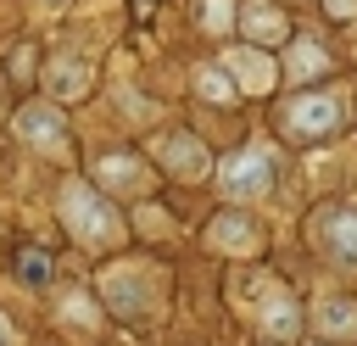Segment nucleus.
Segmentation results:
<instances>
[{"label":"nucleus","mask_w":357,"mask_h":346,"mask_svg":"<svg viewBox=\"0 0 357 346\" xmlns=\"http://www.w3.org/2000/svg\"><path fill=\"white\" fill-rule=\"evenodd\" d=\"M17 134H22L28 145H39V151H61L67 123H61V112H56V106L33 100V106H22V112H17Z\"/></svg>","instance_id":"7"},{"label":"nucleus","mask_w":357,"mask_h":346,"mask_svg":"<svg viewBox=\"0 0 357 346\" xmlns=\"http://www.w3.org/2000/svg\"><path fill=\"white\" fill-rule=\"evenodd\" d=\"M357 11V0H329V17H351Z\"/></svg>","instance_id":"18"},{"label":"nucleus","mask_w":357,"mask_h":346,"mask_svg":"<svg viewBox=\"0 0 357 346\" xmlns=\"http://www.w3.org/2000/svg\"><path fill=\"white\" fill-rule=\"evenodd\" d=\"M156 156H162L178 179H201V173H206V151H201L190 134H162V140H156Z\"/></svg>","instance_id":"9"},{"label":"nucleus","mask_w":357,"mask_h":346,"mask_svg":"<svg viewBox=\"0 0 357 346\" xmlns=\"http://www.w3.org/2000/svg\"><path fill=\"white\" fill-rule=\"evenodd\" d=\"M89 84H95L89 56H78V50H56V56L45 61V95H56V100H78V95H89Z\"/></svg>","instance_id":"6"},{"label":"nucleus","mask_w":357,"mask_h":346,"mask_svg":"<svg viewBox=\"0 0 357 346\" xmlns=\"http://www.w3.org/2000/svg\"><path fill=\"white\" fill-rule=\"evenodd\" d=\"M234 73H240L251 89H268V84H273V61H262V56H251V50H234Z\"/></svg>","instance_id":"15"},{"label":"nucleus","mask_w":357,"mask_h":346,"mask_svg":"<svg viewBox=\"0 0 357 346\" xmlns=\"http://www.w3.org/2000/svg\"><path fill=\"white\" fill-rule=\"evenodd\" d=\"M195 89L206 100H240V84L223 73V67H195Z\"/></svg>","instance_id":"13"},{"label":"nucleus","mask_w":357,"mask_h":346,"mask_svg":"<svg viewBox=\"0 0 357 346\" xmlns=\"http://www.w3.org/2000/svg\"><path fill=\"white\" fill-rule=\"evenodd\" d=\"M212 240L229 246V251H251V246H257V223H251L245 212H223V218L212 223Z\"/></svg>","instance_id":"10"},{"label":"nucleus","mask_w":357,"mask_h":346,"mask_svg":"<svg viewBox=\"0 0 357 346\" xmlns=\"http://www.w3.org/2000/svg\"><path fill=\"white\" fill-rule=\"evenodd\" d=\"M279 123L290 140H329L346 123V100H340V89H312V95H296L279 112Z\"/></svg>","instance_id":"2"},{"label":"nucleus","mask_w":357,"mask_h":346,"mask_svg":"<svg viewBox=\"0 0 357 346\" xmlns=\"http://www.w3.org/2000/svg\"><path fill=\"white\" fill-rule=\"evenodd\" d=\"M245 33H251V39H268V45H273V39H284L290 28H284V11H273L268 0H251V6H245Z\"/></svg>","instance_id":"12"},{"label":"nucleus","mask_w":357,"mask_h":346,"mask_svg":"<svg viewBox=\"0 0 357 346\" xmlns=\"http://www.w3.org/2000/svg\"><path fill=\"white\" fill-rule=\"evenodd\" d=\"M33 6H61V0H33Z\"/></svg>","instance_id":"20"},{"label":"nucleus","mask_w":357,"mask_h":346,"mask_svg":"<svg viewBox=\"0 0 357 346\" xmlns=\"http://www.w3.org/2000/svg\"><path fill=\"white\" fill-rule=\"evenodd\" d=\"M318 251L335 262V268H357V201H329L307 218Z\"/></svg>","instance_id":"3"},{"label":"nucleus","mask_w":357,"mask_h":346,"mask_svg":"<svg viewBox=\"0 0 357 346\" xmlns=\"http://www.w3.org/2000/svg\"><path fill=\"white\" fill-rule=\"evenodd\" d=\"M312 318H318V329H329V335H351V329H357V301L324 296V301L312 307Z\"/></svg>","instance_id":"11"},{"label":"nucleus","mask_w":357,"mask_h":346,"mask_svg":"<svg viewBox=\"0 0 357 346\" xmlns=\"http://www.w3.org/2000/svg\"><path fill=\"white\" fill-rule=\"evenodd\" d=\"M61 223H67L84 246H112V240L123 234V223H117L112 201H106L100 190H89L84 179H73V184L61 190Z\"/></svg>","instance_id":"1"},{"label":"nucleus","mask_w":357,"mask_h":346,"mask_svg":"<svg viewBox=\"0 0 357 346\" xmlns=\"http://www.w3.org/2000/svg\"><path fill=\"white\" fill-rule=\"evenodd\" d=\"M95 184H106V190H117V195H145L151 190V173L134 162V156H100L95 162Z\"/></svg>","instance_id":"8"},{"label":"nucleus","mask_w":357,"mask_h":346,"mask_svg":"<svg viewBox=\"0 0 357 346\" xmlns=\"http://www.w3.org/2000/svg\"><path fill=\"white\" fill-rule=\"evenodd\" d=\"M0 346H17V329L6 324V313H0Z\"/></svg>","instance_id":"19"},{"label":"nucleus","mask_w":357,"mask_h":346,"mask_svg":"<svg viewBox=\"0 0 357 346\" xmlns=\"http://www.w3.org/2000/svg\"><path fill=\"white\" fill-rule=\"evenodd\" d=\"M17 273H22L28 285L50 279V257H45V251H17Z\"/></svg>","instance_id":"16"},{"label":"nucleus","mask_w":357,"mask_h":346,"mask_svg":"<svg viewBox=\"0 0 357 346\" xmlns=\"http://www.w3.org/2000/svg\"><path fill=\"white\" fill-rule=\"evenodd\" d=\"M296 78H307V73H324V45H296Z\"/></svg>","instance_id":"17"},{"label":"nucleus","mask_w":357,"mask_h":346,"mask_svg":"<svg viewBox=\"0 0 357 346\" xmlns=\"http://www.w3.org/2000/svg\"><path fill=\"white\" fill-rule=\"evenodd\" d=\"M262 329H273V335H290L296 329V301L284 290H273V301H262Z\"/></svg>","instance_id":"14"},{"label":"nucleus","mask_w":357,"mask_h":346,"mask_svg":"<svg viewBox=\"0 0 357 346\" xmlns=\"http://www.w3.org/2000/svg\"><path fill=\"white\" fill-rule=\"evenodd\" d=\"M100 290H106V301L117 307V313H151L156 307V296H151V268H128V262H117V268H106V279H100Z\"/></svg>","instance_id":"5"},{"label":"nucleus","mask_w":357,"mask_h":346,"mask_svg":"<svg viewBox=\"0 0 357 346\" xmlns=\"http://www.w3.org/2000/svg\"><path fill=\"white\" fill-rule=\"evenodd\" d=\"M273 156L262 151V145H245V151H229L223 162H218V190L229 195V201H251V195H268L273 190Z\"/></svg>","instance_id":"4"}]
</instances>
